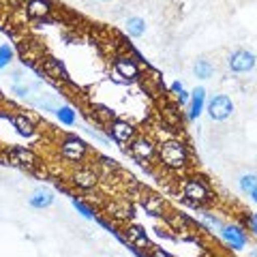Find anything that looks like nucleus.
<instances>
[{"instance_id": "f257e3e1", "label": "nucleus", "mask_w": 257, "mask_h": 257, "mask_svg": "<svg viewBox=\"0 0 257 257\" xmlns=\"http://www.w3.org/2000/svg\"><path fill=\"white\" fill-rule=\"evenodd\" d=\"M157 155L161 165L172 172H182L189 165V148L180 140H167L163 144H159Z\"/></svg>"}, {"instance_id": "f03ea898", "label": "nucleus", "mask_w": 257, "mask_h": 257, "mask_svg": "<svg viewBox=\"0 0 257 257\" xmlns=\"http://www.w3.org/2000/svg\"><path fill=\"white\" fill-rule=\"evenodd\" d=\"M182 195H184V199H187L189 204L199 206V204L210 202V199H212V191H210V187H208V184L202 178L193 176V178H189L187 182H184Z\"/></svg>"}, {"instance_id": "7ed1b4c3", "label": "nucleus", "mask_w": 257, "mask_h": 257, "mask_svg": "<svg viewBox=\"0 0 257 257\" xmlns=\"http://www.w3.org/2000/svg\"><path fill=\"white\" fill-rule=\"evenodd\" d=\"M60 155L62 159L71 161V163H82L84 157L88 155V144L79 140L77 135H69L60 142Z\"/></svg>"}, {"instance_id": "20e7f679", "label": "nucleus", "mask_w": 257, "mask_h": 257, "mask_svg": "<svg viewBox=\"0 0 257 257\" xmlns=\"http://www.w3.org/2000/svg\"><path fill=\"white\" fill-rule=\"evenodd\" d=\"M231 114H234V103L227 94H216L214 99L208 103V116L214 122H223V120H227Z\"/></svg>"}, {"instance_id": "39448f33", "label": "nucleus", "mask_w": 257, "mask_h": 257, "mask_svg": "<svg viewBox=\"0 0 257 257\" xmlns=\"http://www.w3.org/2000/svg\"><path fill=\"white\" fill-rule=\"evenodd\" d=\"M227 64L234 73H248V71L255 69L257 56L253 52H248V50H236V52L229 54Z\"/></svg>"}, {"instance_id": "423d86ee", "label": "nucleus", "mask_w": 257, "mask_h": 257, "mask_svg": "<svg viewBox=\"0 0 257 257\" xmlns=\"http://www.w3.org/2000/svg\"><path fill=\"white\" fill-rule=\"evenodd\" d=\"M109 135L118 144H131L135 138H138V131H135V126L131 122H126V120H111Z\"/></svg>"}, {"instance_id": "0eeeda50", "label": "nucleus", "mask_w": 257, "mask_h": 257, "mask_svg": "<svg viewBox=\"0 0 257 257\" xmlns=\"http://www.w3.org/2000/svg\"><path fill=\"white\" fill-rule=\"evenodd\" d=\"M221 236H223L225 242L234 248V251H242V248L246 246V242H248L246 231L242 227H238V225H223Z\"/></svg>"}, {"instance_id": "6e6552de", "label": "nucleus", "mask_w": 257, "mask_h": 257, "mask_svg": "<svg viewBox=\"0 0 257 257\" xmlns=\"http://www.w3.org/2000/svg\"><path fill=\"white\" fill-rule=\"evenodd\" d=\"M131 155L138 161H150L157 155V146L150 138H135L131 142Z\"/></svg>"}, {"instance_id": "1a4fd4ad", "label": "nucleus", "mask_w": 257, "mask_h": 257, "mask_svg": "<svg viewBox=\"0 0 257 257\" xmlns=\"http://www.w3.org/2000/svg\"><path fill=\"white\" fill-rule=\"evenodd\" d=\"M114 73L120 79H124V82H131V79L140 75V67H138V62L131 60L128 56H120V58L114 60Z\"/></svg>"}, {"instance_id": "9d476101", "label": "nucleus", "mask_w": 257, "mask_h": 257, "mask_svg": "<svg viewBox=\"0 0 257 257\" xmlns=\"http://www.w3.org/2000/svg\"><path fill=\"white\" fill-rule=\"evenodd\" d=\"M71 180H73L75 187L84 189V191H90V189L96 187V182H99V174H96L92 167H79V170L73 172Z\"/></svg>"}, {"instance_id": "9b49d317", "label": "nucleus", "mask_w": 257, "mask_h": 257, "mask_svg": "<svg viewBox=\"0 0 257 257\" xmlns=\"http://www.w3.org/2000/svg\"><path fill=\"white\" fill-rule=\"evenodd\" d=\"M54 191L50 189H45V187H39L30 193V197H28V206L30 208H35V210H45V208H50L54 204Z\"/></svg>"}, {"instance_id": "f8f14e48", "label": "nucleus", "mask_w": 257, "mask_h": 257, "mask_svg": "<svg viewBox=\"0 0 257 257\" xmlns=\"http://www.w3.org/2000/svg\"><path fill=\"white\" fill-rule=\"evenodd\" d=\"M26 15L30 20H47L52 15V3L50 0H28Z\"/></svg>"}, {"instance_id": "ddd939ff", "label": "nucleus", "mask_w": 257, "mask_h": 257, "mask_svg": "<svg viewBox=\"0 0 257 257\" xmlns=\"http://www.w3.org/2000/svg\"><path fill=\"white\" fill-rule=\"evenodd\" d=\"M9 157L13 159V163L26 165V167H35L39 163V157L30 148H24V146H13L9 150Z\"/></svg>"}, {"instance_id": "4468645a", "label": "nucleus", "mask_w": 257, "mask_h": 257, "mask_svg": "<svg viewBox=\"0 0 257 257\" xmlns=\"http://www.w3.org/2000/svg\"><path fill=\"white\" fill-rule=\"evenodd\" d=\"M204 103H206V88L199 86L191 92V107H189V120H197L204 111Z\"/></svg>"}, {"instance_id": "2eb2a0df", "label": "nucleus", "mask_w": 257, "mask_h": 257, "mask_svg": "<svg viewBox=\"0 0 257 257\" xmlns=\"http://www.w3.org/2000/svg\"><path fill=\"white\" fill-rule=\"evenodd\" d=\"M142 206L146 208V212L152 214V216H163L165 199L161 195H155V193H146V195L142 197Z\"/></svg>"}, {"instance_id": "dca6fc26", "label": "nucleus", "mask_w": 257, "mask_h": 257, "mask_svg": "<svg viewBox=\"0 0 257 257\" xmlns=\"http://www.w3.org/2000/svg\"><path fill=\"white\" fill-rule=\"evenodd\" d=\"M43 71H45V75H47V77L60 79V82H69V73L64 71L62 64H60L58 60H54V58L43 60Z\"/></svg>"}, {"instance_id": "f3484780", "label": "nucleus", "mask_w": 257, "mask_h": 257, "mask_svg": "<svg viewBox=\"0 0 257 257\" xmlns=\"http://www.w3.org/2000/svg\"><path fill=\"white\" fill-rule=\"evenodd\" d=\"M126 240L131 242L133 246H138V248H146L148 246V236H146V231H144L140 225H128V229H126Z\"/></svg>"}, {"instance_id": "a211bd4d", "label": "nucleus", "mask_w": 257, "mask_h": 257, "mask_svg": "<svg viewBox=\"0 0 257 257\" xmlns=\"http://www.w3.org/2000/svg\"><path fill=\"white\" fill-rule=\"evenodd\" d=\"M11 122H13L15 128H18V133L22 135V138H32V135L37 133L35 124H32V120L26 118V116H22V114H20V116H13Z\"/></svg>"}, {"instance_id": "6ab92c4d", "label": "nucleus", "mask_w": 257, "mask_h": 257, "mask_svg": "<svg viewBox=\"0 0 257 257\" xmlns=\"http://www.w3.org/2000/svg\"><path fill=\"white\" fill-rule=\"evenodd\" d=\"M126 32H128V37H133V39H140L146 35V20L140 18V15H131V18L126 20Z\"/></svg>"}, {"instance_id": "aec40b11", "label": "nucleus", "mask_w": 257, "mask_h": 257, "mask_svg": "<svg viewBox=\"0 0 257 257\" xmlns=\"http://www.w3.org/2000/svg\"><path fill=\"white\" fill-rule=\"evenodd\" d=\"M193 73H195L199 79H210L214 75V64L208 60V58H199L193 67Z\"/></svg>"}, {"instance_id": "412c9836", "label": "nucleus", "mask_w": 257, "mask_h": 257, "mask_svg": "<svg viewBox=\"0 0 257 257\" xmlns=\"http://www.w3.org/2000/svg\"><path fill=\"white\" fill-rule=\"evenodd\" d=\"M56 118H58L62 124L73 126L75 120H77V111L71 107V105H60V107H56Z\"/></svg>"}, {"instance_id": "4be33fe9", "label": "nucleus", "mask_w": 257, "mask_h": 257, "mask_svg": "<svg viewBox=\"0 0 257 257\" xmlns=\"http://www.w3.org/2000/svg\"><path fill=\"white\" fill-rule=\"evenodd\" d=\"M109 216H114V219H118V221L131 219L133 216V206L131 204H122V202L109 206Z\"/></svg>"}, {"instance_id": "5701e85b", "label": "nucleus", "mask_w": 257, "mask_h": 257, "mask_svg": "<svg viewBox=\"0 0 257 257\" xmlns=\"http://www.w3.org/2000/svg\"><path fill=\"white\" fill-rule=\"evenodd\" d=\"M238 182H240V191L246 193V195L257 191V174H242Z\"/></svg>"}, {"instance_id": "b1692460", "label": "nucleus", "mask_w": 257, "mask_h": 257, "mask_svg": "<svg viewBox=\"0 0 257 257\" xmlns=\"http://www.w3.org/2000/svg\"><path fill=\"white\" fill-rule=\"evenodd\" d=\"M71 204H73V208H75V210H77L79 214H82V216H84V219H88V221H94V219H96V214H94V210H92V208H90V206H88V204H84V202H82V199H77V197H73V202H71Z\"/></svg>"}, {"instance_id": "393cba45", "label": "nucleus", "mask_w": 257, "mask_h": 257, "mask_svg": "<svg viewBox=\"0 0 257 257\" xmlns=\"http://www.w3.org/2000/svg\"><path fill=\"white\" fill-rule=\"evenodd\" d=\"M11 60H13V50H11V45L3 43V45H0V71L9 67Z\"/></svg>"}, {"instance_id": "a878e982", "label": "nucleus", "mask_w": 257, "mask_h": 257, "mask_svg": "<svg viewBox=\"0 0 257 257\" xmlns=\"http://www.w3.org/2000/svg\"><path fill=\"white\" fill-rule=\"evenodd\" d=\"M101 161V167H105V170H111V172H114V170H118V163H116V161L114 159H109V157H101L99 159Z\"/></svg>"}, {"instance_id": "bb28decb", "label": "nucleus", "mask_w": 257, "mask_h": 257, "mask_svg": "<svg viewBox=\"0 0 257 257\" xmlns=\"http://www.w3.org/2000/svg\"><path fill=\"white\" fill-rule=\"evenodd\" d=\"M204 219H206L208 223H210L212 227H216V229H219V231L223 229V223H221L219 219H216V216H212V214H208V212H206V214H204Z\"/></svg>"}, {"instance_id": "cd10ccee", "label": "nucleus", "mask_w": 257, "mask_h": 257, "mask_svg": "<svg viewBox=\"0 0 257 257\" xmlns=\"http://www.w3.org/2000/svg\"><path fill=\"white\" fill-rule=\"evenodd\" d=\"M13 92H15V94H20V96H28V94H30V86L15 84V86H13Z\"/></svg>"}, {"instance_id": "c85d7f7f", "label": "nucleus", "mask_w": 257, "mask_h": 257, "mask_svg": "<svg viewBox=\"0 0 257 257\" xmlns=\"http://www.w3.org/2000/svg\"><path fill=\"white\" fill-rule=\"evenodd\" d=\"M248 227H251V231L257 236V212L251 214V219H248Z\"/></svg>"}, {"instance_id": "c756f323", "label": "nucleus", "mask_w": 257, "mask_h": 257, "mask_svg": "<svg viewBox=\"0 0 257 257\" xmlns=\"http://www.w3.org/2000/svg\"><path fill=\"white\" fill-rule=\"evenodd\" d=\"M150 257H172L167 251H163V248H152L150 251Z\"/></svg>"}, {"instance_id": "7c9ffc66", "label": "nucleus", "mask_w": 257, "mask_h": 257, "mask_svg": "<svg viewBox=\"0 0 257 257\" xmlns=\"http://www.w3.org/2000/svg\"><path fill=\"white\" fill-rule=\"evenodd\" d=\"M96 109H99V111H101V114H103V116H105L107 120H111V111H109L107 107H103V105H96Z\"/></svg>"}, {"instance_id": "2f4dec72", "label": "nucleus", "mask_w": 257, "mask_h": 257, "mask_svg": "<svg viewBox=\"0 0 257 257\" xmlns=\"http://www.w3.org/2000/svg\"><path fill=\"white\" fill-rule=\"evenodd\" d=\"M248 197H251V199H253V202L257 204V191H253V193H251V195H248Z\"/></svg>"}, {"instance_id": "473e14b6", "label": "nucleus", "mask_w": 257, "mask_h": 257, "mask_svg": "<svg viewBox=\"0 0 257 257\" xmlns=\"http://www.w3.org/2000/svg\"><path fill=\"white\" fill-rule=\"evenodd\" d=\"M13 5H22V3H26V0H11Z\"/></svg>"}, {"instance_id": "72a5a7b5", "label": "nucleus", "mask_w": 257, "mask_h": 257, "mask_svg": "<svg viewBox=\"0 0 257 257\" xmlns=\"http://www.w3.org/2000/svg\"><path fill=\"white\" fill-rule=\"evenodd\" d=\"M101 3H109V0H101Z\"/></svg>"}]
</instances>
